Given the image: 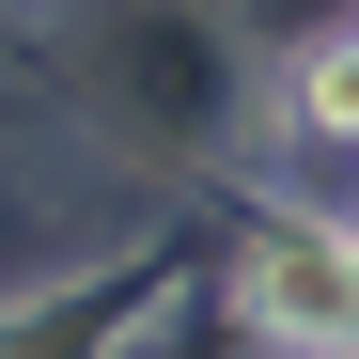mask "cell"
Here are the masks:
<instances>
[{
	"label": "cell",
	"instance_id": "1",
	"mask_svg": "<svg viewBox=\"0 0 359 359\" xmlns=\"http://www.w3.org/2000/svg\"><path fill=\"white\" fill-rule=\"evenodd\" d=\"M250 313H266V328H359V250L313 234V219L266 234V250H250Z\"/></svg>",
	"mask_w": 359,
	"mask_h": 359
},
{
	"label": "cell",
	"instance_id": "2",
	"mask_svg": "<svg viewBox=\"0 0 359 359\" xmlns=\"http://www.w3.org/2000/svg\"><path fill=\"white\" fill-rule=\"evenodd\" d=\"M313 126H359V32H344L328 63H313Z\"/></svg>",
	"mask_w": 359,
	"mask_h": 359
}]
</instances>
